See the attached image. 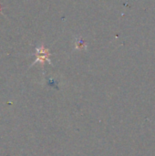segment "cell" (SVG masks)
<instances>
[{"label": "cell", "instance_id": "cell-1", "mask_svg": "<svg viewBox=\"0 0 155 156\" xmlns=\"http://www.w3.org/2000/svg\"><path fill=\"white\" fill-rule=\"evenodd\" d=\"M49 52H48V49L45 48L44 46H42L41 48H37V60L36 62H45V60H48V62H50V60L48 59V57H49Z\"/></svg>", "mask_w": 155, "mask_h": 156}, {"label": "cell", "instance_id": "cell-2", "mask_svg": "<svg viewBox=\"0 0 155 156\" xmlns=\"http://www.w3.org/2000/svg\"><path fill=\"white\" fill-rule=\"evenodd\" d=\"M0 11H1V5H0Z\"/></svg>", "mask_w": 155, "mask_h": 156}]
</instances>
